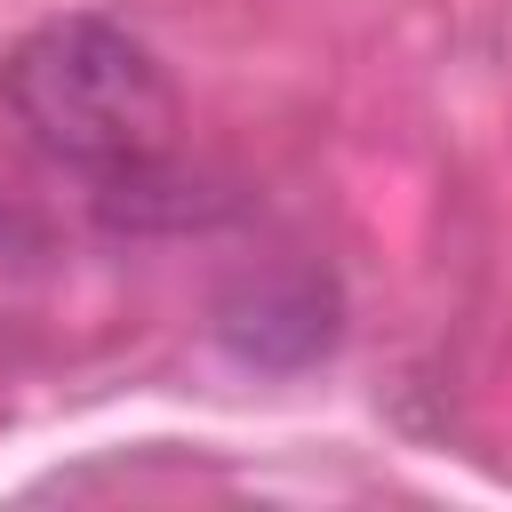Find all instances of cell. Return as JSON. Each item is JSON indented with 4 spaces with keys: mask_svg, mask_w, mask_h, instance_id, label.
<instances>
[{
    "mask_svg": "<svg viewBox=\"0 0 512 512\" xmlns=\"http://www.w3.org/2000/svg\"><path fill=\"white\" fill-rule=\"evenodd\" d=\"M0 88H8L16 128L48 160L96 176L104 192L144 184L176 144V88L160 56L104 16H56L24 32L8 48Z\"/></svg>",
    "mask_w": 512,
    "mask_h": 512,
    "instance_id": "obj_1",
    "label": "cell"
}]
</instances>
